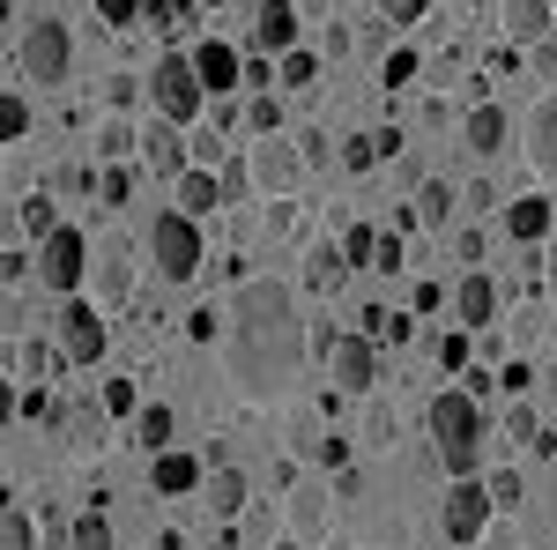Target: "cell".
Listing matches in <instances>:
<instances>
[{
	"label": "cell",
	"mask_w": 557,
	"mask_h": 550,
	"mask_svg": "<svg viewBox=\"0 0 557 550\" xmlns=\"http://www.w3.org/2000/svg\"><path fill=\"white\" fill-rule=\"evenodd\" d=\"M550 8H557V0H550Z\"/></svg>",
	"instance_id": "6125c7cd"
},
{
	"label": "cell",
	"mask_w": 557,
	"mask_h": 550,
	"mask_svg": "<svg viewBox=\"0 0 557 550\" xmlns=\"http://www.w3.org/2000/svg\"><path fill=\"white\" fill-rule=\"evenodd\" d=\"M97 15H104L112 30H127V23H141V15H149V0H97Z\"/></svg>",
	"instance_id": "8d00e7d4"
},
{
	"label": "cell",
	"mask_w": 557,
	"mask_h": 550,
	"mask_svg": "<svg viewBox=\"0 0 557 550\" xmlns=\"http://www.w3.org/2000/svg\"><path fill=\"white\" fill-rule=\"evenodd\" d=\"M454 313H461V328H491V313H498V283H491L483 268H469L461 291H454Z\"/></svg>",
	"instance_id": "e0dca14e"
},
{
	"label": "cell",
	"mask_w": 557,
	"mask_h": 550,
	"mask_svg": "<svg viewBox=\"0 0 557 550\" xmlns=\"http://www.w3.org/2000/svg\"><path fill=\"white\" fill-rule=\"evenodd\" d=\"M223 357H231V380L246 394H275L305 365V320L283 283L260 276V283H246L231 297V350Z\"/></svg>",
	"instance_id": "6da1fadb"
},
{
	"label": "cell",
	"mask_w": 557,
	"mask_h": 550,
	"mask_svg": "<svg viewBox=\"0 0 557 550\" xmlns=\"http://www.w3.org/2000/svg\"><path fill=\"white\" fill-rule=\"evenodd\" d=\"M209 513L215 521H238V513H246V468L209 462Z\"/></svg>",
	"instance_id": "d6986e66"
},
{
	"label": "cell",
	"mask_w": 557,
	"mask_h": 550,
	"mask_svg": "<svg viewBox=\"0 0 557 550\" xmlns=\"http://www.w3.org/2000/svg\"><path fill=\"white\" fill-rule=\"evenodd\" d=\"M104 410H112V417H141V387L134 380H104Z\"/></svg>",
	"instance_id": "836d02e7"
},
{
	"label": "cell",
	"mask_w": 557,
	"mask_h": 550,
	"mask_svg": "<svg viewBox=\"0 0 557 550\" xmlns=\"http://www.w3.org/2000/svg\"><path fill=\"white\" fill-rule=\"evenodd\" d=\"M97 283H104V305H127V297H134V260L120 254V246H112V254H104V276H97Z\"/></svg>",
	"instance_id": "d4e9b609"
},
{
	"label": "cell",
	"mask_w": 557,
	"mask_h": 550,
	"mask_svg": "<svg viewBox=\"0 0 557 550\" xmlns=\"http://www.w3.org/2000/svg\"><path fill=\"white\" fill-rule=\"evenodd\" d=\"M38 543H45V536H38V521H30V513L8 499V506H0V550H38Z\"/></svg>",
	"instance_id": "603a6c76"
},
{
	"label": "cell",
	"mask_w": 557,
	"mask_h": 550,
	"mask_svg": "<svg viewBox=\"0 0 557 550\" xmlns=\"http://www.w3.org/2000/svg\"><path fill=\"white\" fill-rule=\"evenodd\" d=\"M201 8H223V0H201Z\"/></svg>",
	"instance_id": "680465c9"
},
{
	"label": "cell",
	"mask_w": 557,
	"mask_h": 550,
	"mask_svg": "<svg viewBox=\"0 0 557 550\" xmlns=\"http://www.w3.org/2000/svg\"><path fill=\"white\" fill-rule=\"evenodd\" d=\"M454 201H461V194H454L446 179H424V201H417V216H424V223H446V216H454Z\"/></svg>",
	"instance_id": "4dcf8cb0"
},
{
	"label": "cell",
	"mask_w": 557,
	"mask_h": 550,
	"mask_svg": "<svg viewBox=\"0 0 557 550\" xmlns=\"http://www.w3.org/2000/svg\"><path fill=\"white\" fill-rule=\"evenodd\" d=\"M83 276H89V239L75 231V223H60V231L38 246V283H45V291H60V297H75V291H83Z\"/></svg>",
	"instance_id": "52a82bcc"
},
{
	"label": "cell",
	"mask_w": 557,
	"mask_h": 550,
	"mask_svg": "<svg viewBox=\"0 0 557 550\" xmlns=\"http://www.w3.org/2000/svg\"><path fill=\"white\" fill-rule=\"evenodd\" d=\"M97 157H104V164H120V157H134V134L120 127V120H112V127L97 134Z\"/></svg>",
	"instance_id": "ab89813d"
},
{
	"label": "cell",
	"mask_w": 557,
	"mask_h": 550,
	"mask_svg": "<svg viewBox=\"0 0 557 550\" xmlns=\"http://www.w3.org/2000/svg\"><path fill=\"white\" fill-rule=\"evenodd\" d=\"M149 105H157L172 127H186L201 105H215L209 89H201V75H194V52H164V60L149 68Z\"/></svg>",
	"instance_id": "5b68a950"
},
{
	"label": "cell",
	"mask_w": 557,
	"mask_h": 550,
	"mask_svg": "<svg viewBox=\"0 0 557 550\" xmlns=\"http://www.w3.org/2000/svg\"><path fill=\"white\" fill-rule=\"evenodd\" d=\"M506 439H513V447H535V439H543V424H535V410H528V402H513V410H506Z\"/></svg>",
	"instance_id": "e575fe53"
},
{
	"label": "cell",
	"mask_w": 557,
	"mask_h": 550,
	"mask_svg": "<svg viewBox=\"0 0 557 550\" xmlns=\"http://www.w3.org/2000/svg\"><path fill=\"white\" fill-rule=\"evenodd\" d=\"M431 454L446 462V476H475V462H483V402L469 387L431 394Z\"/></svg>",
	"instance_id": "7a4b0ae2"
},
{
	"label": "cell",
	"mask_w": 557,
	"mask_h": 550,
	"mask_svg": "<svg viewBox=\"0 0 557 550\" xmlns=\"http://www.w3.org/2000/svg\"><path fill=\"white\" fill-rule=\"evenodd\" d=\"M506 134H513V120L483 97V105H469V120H461V142H469V157H498L506 149Z\"/></svg>",
	"instance_id": "9a60e30c"
},
{
	"label": "cell",
	"mask_w": 557,
	"mask_h": 550,
	"mask_svg": "<svg viewBox=\"0 0 557 550\" xmlns=\"http://www.w3.org/2000/svg\"><path fill=\"white\" fill-rule=\"evenodd\" d=\"M149 260H157L164 283H194V268H201V223L186 209L149 216Z\"/></svg>",
	"instance_id": "277c9868"
},
{
	"label": "cell",
	"mask_w": 557,
	"mask_h": 550,
	"mask_svg": "<svg viewBox=\"0 0 557 550\" xmlns=\"http://www.w3.org/2000/svg\"><path fill=\"white\" fill-rule=\"evenodd\" d=\"M380 15L394 23V30H409V23H424V15H431V0H380Z\"/></svg>",
	"instance_id": "f35d334b"
},
{
	"label": "cell",
	"mask_w": 557,
	"mask_h": 550,
	"mask_svg": "<svg viewBox=\"0 0 557 550\" xmlns=\"http://www.w3.org/2000/svg\"><path fill=\"white\" fill-rule=\"evenodd\" d=\"M298 157H305V164H327V157H335V142L312 127V134H298Z\"/></svg>",
	"instance_id": "7dc6e473"
},
{
	"label": "cell",
	"mask_w": 557,
	"mask_h": 550,
	"mask_svg": "<svg viewBox=\"0 0 557 550\" xmlns=\"http://www.w3.org/2000/svg\"><path fill=\"white\" fill-rule=\"evenodd\" d=\"M380 164H386L380 134H349V142H343V171H357V179H364V171H380Z\"/></svg>",
	"instance_id": "83f0119b"
},
{
	"label": "cell",
	"mask_w": 557,
	"mask_h": 550,
	"mask_svg": "<svg viewBox=\"0 0 557 550\" xmlns=\"http://www.w3.org/2000/svg\"><path fill=\"white\" fill-rule=\"evenodd\" d=\"M298 231H305V209H298V201H290V194H283V201L268 209V239H275V246H290Z\"/></svg>",
	"instance_id": "f546056e"
},
{
	"label": "cell",
	"mask_w": 557,
	"mask_h": 550,
	"mask_svg": "<svg viewBox=\"0 0 557 550\" xmlns=\"http://www.w3.org/2000/svg\"><path fill=\"white\" fill-rule=\"evenodd\" d=\"M30 268H38V260L23 254V246H8V254H0V283H8V291H23V283H30Z\"/></svg>",
	"instance_id": "74e56055"
},
{
	"label": "cell",
	"mask_w": 557,
	"mask_h": 550,
	"mask_svg": "<svg viewBox=\"0 0 557 550\" xmlns=\"http://www.w3.org/2000/svg\"><path fill=\"white\" fill-rule=\"evenodd\" d=\"M223 157H231V149H223V134H194V164H209V171H223Z\"/></svg>",
	"instance_id": "ee69618b"
},
{
	"label": "cell",
	"mask_w": 557,
	"mask_h": 550,
	"mask_svg": "<svg viewBox=\"0 0 557 550\" xmlns=\"http://www.w3.org/2000/svg\"><path fill=\"white\" fill-rule=\"evenodd\" d=\"M543 283H550V297H557V246L543 254Z\"/></svg>",
	"instance_id": "9f6ffc18"
},
{
	"label": "cell",
	"mask_w": 557,
	"mask_h": 550,
	"mask_svg": "<svg viewBox=\"0 0 557 550\" xmlns=\"http://www.w3.org/2000/svg\"><path fill=\"white\" fill-rule=\"evenodd\" d=\"M104 313L89 305V297H67V313H60V350H67V365H104Z\"/></svg>",
	"instance_id": "ba28073f"
},
{
	"label": "cell",
	"mask_w": 557,
	"mask_h": 550,
	"mask_svg": "<svg viewBox=\"0 0 557 550\" xmlns=\"http://www.w3.org/2000/svg\"><path fill=\"white\" fill-rule=\"evenodd\" d=\"M15 223H23V239H38V246H45V239L60 231V209L38 194V201H23V209H15Z\"/></svg>",
	"instance_id": "f1b7e54d"
},
{
	"label": "cell",
	"mask_w": 557,
	"mask_h": 550,
	"mask_svg": "<svg viewBox=\"0 0 557 550\" xmlns=\"http://www.w3.org/2000/svg\"><path fill=\"white\" fill-rule=\"evenodd\" d=\"M275 550H298V543H275Z\"/></svg>",
	"instance_id": "91938a15"
},
{
	"label": "cell",
	"mask_w": 557,
	"mask_h": 550,
	"mask_svg": "<svg viewBox=\"0 0 557 550\" xmlns=\"http://www.w3.org/2000/svg\"><path fill=\"white\" fill-rule=\"evenodd\" d=\"M454 260H469V268H475V260H483V231H454Z\"/></svg>",
	"instance_id": "816d5d0a"
},
{
	"label": "cell",
	"mask_w": 557,
	"mask_h": 550,
	"mask_svg": "<svg viewBox=\"0 0 557 550\" xmlns=\"http://www.w3.org/2000/svg\"><path fill=\"white\" fill-rule=\"evenodd\" d=\"M141 157H149V171H157V179H186V171H194V142H186V134L172 127V120H157V127L141 134Z\"/></svg>",
	"instance_id": "8fae6325"
},
{
	"label": "cell",
	"mask_w": 557,
	"mask_h": 550,
	"mask_svg": "<svg viewBox=\"0 0 557 550\" xmlns=\"http://www.w3.org/2000/svg\"><path fill=\"white\" fill-rule=\"evenodd\" d=\"M327 372H335V394H372V380H380L372 335H335V350H327Z\"/></svg>",
	"instance_id": "9c48e42d"
},
{
	"label": "cell",
	"mask_w": 557,
	"mask_h": 550,
	"mask_svg": "<svg viewBox=\"0 0 557 550\" xmlns=\"http://www.w3.org/2000/svg\"><path fill=\"white\" fill-rule=\"evenodd\" d=\"M8 45H15V68H23L30 83H45V89L67 83V68H75V30H67L60 15H30Z\"/></svg>",
	"instance_id": "3957f363"
},
{
	"label": "cell",
	"mask_w": 557,
	"mask_h": 550,
	"mask_svg": "<svg viewBox=\"0 0 557 550\" xmlns=\"http://www.w3.org/2000/svg\"><path fill=\"white\" fill-rule=\"evenodd\" d=\"M15 350V372H30V387H52V372L67 365V350H52V342H8Z\"/></svg>",
	"instance_id": "7402d4cb"
},
{
	"label": "cell",
	"mask_w": 557,
	"mask_h": 550,
	"mask_svg": "<svg viewBox=\"0 0 557 550\" xmlns=\"http://www.w3.org/2000/svg\"><path fill=\"white\" fill-rule=\"evenodd\" d=\"M528 157L557 179V97H543V105L528 112Z\"/></svg>",
	"instance_id": "44dd1931"
},
{
	"label": "cell",
	"mask_w": 557,
	"mask_h": 550,
	"mask_svg": "<svg viewBox=\"0 0 557 550\" xmlns=\"http://www.w3.org/2000/svg\"><path fill=\"white\" fill-rule=\"evenodd\" d=\"M550 201H543V194H520V201H506V239H513V246H543V239H550Z\"/></svg>",
	"instance_id": "2e32d148"
},
{
	"label": "cell",
	"mask_w": 557,
	"mask_h": 550,
	"mask_svg": "<svg viewBox=\"0 0 557 550\" xmlns=\"http://www.w3.org/2000/svg\"><path fill=\"white\" fill-rule=\"evenodd\" d=\"M343 260L349 268H380V231L372 223H343Z\"/></svg>",
	"instance_id": "cb8c5ba5"
},
{
	"label": "cell",
	"mask_w": 557,
	"mask_h": 550,
	"mask_svg": "<svg viewBox=\"0 0 557 550\" xmlns=\"http://www.w3.org/2000/svg\"><path fill=\"white\" fill-rule=\"evenodd\" d=\"M253 45H260V52H275V60L298 52V8H290V0H260V8H253Z\"/></svg>",
	"instance_id": "4fadbf2b"
},
{
	"label": "cell",
	"mask_w": 557,
	"mask_h": 550,
	"mask_svg": "<svg viewBox=\"0 0 557 550\" xmlns=\"http://www.w3.org/2000/svg\"><path fill=\"white\" fill-rule=\"evenodd\" d=\"M215 328H223V313H194V320H186V335H194V342H215Z\"/></svg>",
	"instance_id": "db71d44e"
},
{
	"label": "cell",
	"mask_w": 557,
	"mask_h": 550,
	"mask_svg": "<svg viewBox=\"0 0 557 550\" xmlns=\"http://www.w3.org/2000/svg\"><path fill=\"white\" fill-rule=\"evenodd\" d=\"M312 75H320V60H312L305 45H298V52H283V83H290V89H305Z\"/></svg>",
	"instance_id": "b9f144b4"
},
{
	"label": "cell",
	"mask_w": 557,
	"mask_h": 550,
	"mask_svg": "<svg viewBox=\"0 0 557 550\" xmlns=\"http://www.w3.org/2000/svg\"><path fill=\"white\" fill-rule=\"evenodd\" d=\"M491 499H498V506H520V499H528L520 468H498V476H491Z\"/></svg>",
	"instance_id": "7bdbcfd3"
},
{
	"label": "cell",
	"mask_w": 557,
	"mask_h": 550,
	"mask_svg": "<svg viewBox=\"0 0 557 550\" xmlns=\"http://www.w3.org/2000/svg\"><path fill=\"white\" fill-rule=\"evenodd\" d=\"M194 75H201L209 97H231V89L246 83V60H238L223 38H201V45H194Z\"/></svg>",
	"instance_id": "7c38bea8"
},
{
	"label": "cell",
	"mask_w": 557,
	"mask_h": 550,
	"mask_svg": "<svg viewBox=\"0 0 557 550\" xmlns=\"http://www.w3.org/2000/svg\"><path fill=\"white\" fill-rule=\"evenodd\" d=\"M134 439H141L149 454H164V447H172V410H164V402H149V410L134 417Z\"/></svg>",
	"instance_id": "4316f807"
},
{
	"label": "cell",
	"mask_w": 557,
	"mask_h": 550,
	"mask_svg": "<svg viewBox=\"0 0 557 550\" xmlns=\"http://www.w3.org/2000/svg\"><path fill=\"white\" fill-rule=\"evenodd\" d=\"M127 186H134L127 171H120V164H104V179H97V194H104V201H127Z\"/></svg>",
	"instance_id": "c3c4849f"
},
{
	"label": "cell",
	"mask_w": 557,
	"mask_h": 550,
	"mask_svg": "<svg viewBox=\"0 0 557 550\" xmlns=\"http://www.w3.org/2000/svg\"><path fill=\"white\" fill-rule=\"evenodd\" d=\"M23 134H30V105H23V97H15V89H8V97H0V142H8V149H15V142H23Z\"/></svg>",
	"instance_id": "d6a6232c"
},
{
	"label": "cell",
	"mask_w": 557,
	"mask_h": 550,
	"mask_svg": "<svg viewBox=\"0 0 557 550\" xmlns=\"http://www.w3.org/2000/svg\"><path fill=\"white\" fill-rule=\"evenodd\" d=\"M223 201H231V186H223V171L194 164L186 179H178V209H186V216H209V209H223Z\"/></svg>",
	"instance_id": "ac0fdd59"
},
{
	"label": "cell",
	"mask_w": 557,
	"mask_h": 550,
	"mask_svg": "<svg viewBox=\"0 0 557 550\" xmlns=\"http://www.w3.org/2000/svg\"><path fill=\"white\" fill-rule=\"evenodd\" d=\"M23 410H30V417H45V424L60 417V402H52V387H30V394H23Z\"/></svg>",
	"instance_id": "f907efd6"
},
{
	"label": "cell",
	"mask_w": 557,
	"mask_h": 550,
	"mask_svg": "<svg viewBox=\"0 0 557 550\" xmlns=\"http://www.w3.org/2000/svg\"><path fill=\"white\" fill-rule=\"evenodd\" d=\"M550 23H557V8H550V0H506V38L543 45V38H550Z\"/></svg>",
	"instance_id": "ffe728a7"
},
{
	"label": "cell",
	"mask_w": 557,
	"mask_h": 550,
	"mask_svg": "<svg viewBox=\"0 0 557 550\" xmlns=\"http://www.w3.org/2000/svg\"><path fill=\"white\" fill-rule=\"evenodd\" d=\"M246 120H253L260 134H275V127H283V105H275V97H253V105H246Z\"/></svg>",
	"instance_id": "f6af8a7d"
},
{
	"label": "cell",
	"mask_w": 557,
	"mask_h": 550,
	"mask_svg": "<svg viewBox=\"0 0 557 550\" xmlns=\"http://www.w3.org/2000/svg\"><path fill=\"white\" fill-rule=\"evenodd\" d=\"M298 171H305V157H298V142H283V134H268V142L253 149V186H268L275 201L298 186Z\"/></svg>",
	"instance_id": "30bf717a"
},
{
	"label": "cell",
	"mask_w": 557,
	"mask_h": 550,
	"mask_svg": "<svg viewBox=\"0 0 557 550\" xmlns=\"http://www.w3.org/2000/svg\"><path fill=\"white\" fill-rule=\"evenodd\" d=\"M38 536H45V550H75V521H67V513H45Z\"/></svg>",
	"instance_id": "60d3db41"
},
{
	"label": "cell",
	"mask_w": 557,
	"mask_h": 550,
	"mask_svg": "<svg viewBox=\"0 0 557 550\" xmlns=\"http://www.w3.org/2000/svg\"><path fill=\"white\" fill-rule=\"evenodd\" d=\"M75 550H112V528H104V513H83V521H75Z\"/></svg>",
	"instance_id": "d590c367"
},
{
	"label": "cell",
	"mask_w": 557,
	"mask_h": 550,
	"mask_svg": "<svg viewBox=\"0 0 557 550\" xmlns=\"http://www.w3.org/2000/svg\"><path fill=\"white\" fill-rule=\"evenodd\" d=\"M380 276H401V239H380Z\"/></svg>",
	"instance_id": "11a10c76"
},
{
	"label": "cell",
	"mask_w": 557,
	"mask_h": 550,
	"mask_svg": "<svg viewBox=\"0 0 557 550\" xmlns=\"http://www.w3.org/2000/svg\"><path fill=\"white\" fill-rule=\"evenodd\" d=\"M343 246H312V260H305V283H312V291H335V283H343Z\"/></svg>",
	"instance_id": "484cf974"
},
{
	"label": "cell",
	"mask_w": 557,
	"mask_h": 550,
	"mask_svg": "<svg viewBox=\"0 0 557 550\" xmlns=\"http://www.w3.org/2000/svg\"><path fill=\"white\" fill-rule=\"evenodd\" d=\"M364 439H372V447H386V439H394V410H386V402H372V417H364Z\"/></svg>",
	"instance_id": "bcb514c9"
},
{
	"label": "cell",
	"mask_w": 557,
	"mask_h": 550,
	"mask_svg": "<svg viewBox=\"0 0 557 550\" xmlns=\"http://www.w3.org/2000/svg\"><path fill=\"white\" fill-rule=\"evenodd\" d=\"M290 513H298V528H320V521H327V491H320V484H298V491H290Z\"/></svg>",
	"instance_id": "1f68e13d"
},
{
	"label": "cell",
	"mask_w": 557,
	"mask_h": 550,
	"mask_svg": "<svg viewBox=\"0 0 557 550\" xmlns=\"http://www.w3.org/2000/svg\"><path fill=\"white\" fill-rule=\"evenodd\" d=\"M209 550H231V543H209Z\"/></svg>",
	"instance_id": "94428289"
},
{
	"label": "cell",
	"mask_w": 557,
	"mask_h": 550,
	"mask_svg": "<svg viewBox=\"0 0 557 550\" xmlns=\"http://www.w3.org/2000/svg\"><path fill=\"white\" fill-rule=\"evenodd\" d=\"M491 513H498V499H491V484H475V476H454V491H446V506H438V528H446V543L469 550L483 528H491Z\"/></svg>",
	"instance_id": "8992f818"
},
{
	"label": "cell",
	"mask_w": 557,
	"mask_h": 550,
	"mask_svg": "<svg viewBox=\"0 0 557 550\" xmlns=\"http://www.w3.org/2000/svg\"><path fill=\"white\" fill-rule=\"evenodd\" d=\"M438 365H446V372H461V365H469V335H446V342H438Z\"/></svg>",
	"instance_id": "681fc988"
},
{
	"label": "cell",
	"mask_w": 557,
	"mask_h": 550,
	"mask_svg": "<svg viewBox=\"0 0 557 550\" xmlns=\"http://www.w3.org/2000/svg\"><path fill=\"white\" fill-rule=\"evenodd\" d=\"M209 120H215V134H231V127H238V120H246V112H238L231 97H215V105H209Z\"/></svg>",
	"instance_id": "f5cc1de1"
},
{
	"label": "cell",
	"mask_w": 557,
	"mask_h": 550,
	"mask_svg": "<svg viewBox=\"0 0 557 550\" xmlns=\"http://www.w3.org/2000/svg\"><path fill=\"white\" fill-rule=\"evenodd\" d=\"M209 468H201V454H178V447H164V454H149V491L157 499H178V491H194Z\"/></svg>",
	"instance_id": "5bb4252c"
},
{
	"label": "cell",
	"mask_w": 557,
	"mask_h": 550,
	"mask_svg": "<svg viewBox=\"0 0 557 550\" xmlns=\"http://www.w3.org/2000/svg\"><path fill=\"white\" fill-rule=\"evenodd\" d=\"M543 402H550V410H557V365H550V372H543Z\"/></svg>",
	"instance_id": "6f0895ef"
}]
</instances>
